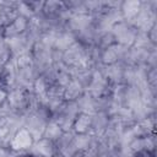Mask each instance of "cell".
Returning <instances> with one entry per match:
<instances>
[{"label": "cell", "instance_id": "obj_1", "mask_svg": "<svg viewBox=\"0 0 157 157\" xmlns=\"http://www.w3.org/2000/svg\"><path fill=\"white\" fill-rule=\"evenodd\" d=\"M33 145V135L28 129H20L12 137L10 142L11 150H26Z\"/></svg>", "mask_w": 157, "mask_h": 157}, {"label": "cell", "instance_id": "obj_2", "mask_svg": "<svg viewBox=\"0 0 157 157\" xmlns=\"http://www.w3.org/2000/svg\"><path fill=\"white\" fill-rule=\"evenodd\" d=\"M26 27H27V20L22 16H17L11 22H9V25L4 28V34H5V37L17 36V34L22 33L26 29Z\"/></svg>", "mask_w": 157, "mask_h": 157}, {"label": "cell", "instance_id": "obj_3", "mask_svg": "<svg viewBox=\"0 0 157 157\" xmlns=\"http://www.w3.org/2000/svg\"><path fill=\"white\" fill-rule=\"evenodd\" d=\"M91 119L87 114H80L75 120V129L78 132H85L87 129H90Z\"/></svg>", "mask_w": 157, "mask_h": 157}, {"label": "cell", "instance_id": "obj_4", "mask_svg": "<svg viewBox=\"0 0 157 157\" xmlns=\"http://www.w3.org/2000/svg\"><path fill=\"white\" fill-rule=\"evenodd\" d=\"M123 10H126L128 12H131V15H136L140 10V2L139 1H128V2H124V9Z\"/></svg>", "mask_w": 157, "mask_h": 157}, {"label": "cell", "instance_id": "obj_5", "mask_svg": "<svg viewBox=\"0 0 157 157\" xmlns=\"http://www.w3.org/2000/svg\"><path fill=\"white\" fill-rule=\"evenodd\" d=\"M9 98V94H7V92L5 91V90H2V88H0V107L5 103V101Z\"/></svg>", "mask_w": 157, "mask_h": 157}, {"label": "cell", "instance_id": "obj_6", "mask_svg": "<svg viewBox=\"0 0 157 157\" xmlns=\"http://www.w3.org/2000/svg\"><path fill=\"white\" fill-rule=\"evenodd\" d=\"M136 157H153V153L150 152L148 150H141V151L136 155Z\"/></svg>", "mask_w": 157, "mask_h": 157}, {"label": "cell", "instance_id": "obj_7", "mask_svg": "<svg viewBox=\"0 0 157 157\" xmlns=\"http://www.w3.org/2000/svg\"><path fill=\"white\" fill-rule=\"evenodd\" d=\"M2 37H5V34H4V27L0 26V38H2ZM0 40H1V39H0Z\"/></svg>", "mask_w": 157, "mask_h": 157}]
</instances>
